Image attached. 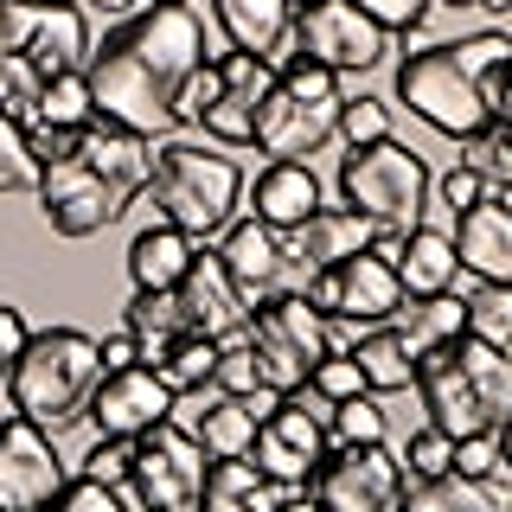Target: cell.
I'll list each match as a JSON object with an SVG mask.
<instances>
[{"label":"cell","instance_id":"1","mask_svg":"<svg viewBox=\"0 0 512 512\" xmlns=\"http://www.w3.org/2000/svg\"><path fill=\"white\" fill-rule=\"evenodd\" d=\"M205 64V20L199 7H141L90 45L84 84L96 103V122H116L128 135H160L173 128V96Z\"/></svg>","mask_w":512,"mask_h":512},{"label":"cell","instance_id":"2","mask_svg":"<svg viewBox=\"0 0 512 512\" xmlns=\"http://www.w3.org/2000/svg\"><path fill=\"white\" fill-rule=\"evenodd\" d=\"M148 180H154V141L128 135L116 122H90L64 160H45L32 199L58 237H96L148 192Z\"/></svg>","mask_w":512,"mask_h":512},{"label":"cell","instance_id":"3","mask_svg":"<svg viewBox=\"0 0 512 512\" xmlns=\"http://www.w3.org/2000/svg\"><path fill=\"white\" fill-rule=\"evenodd\" d=\"M512 64V39L506 32H468V39L429 45L397 64V103L416 122H429L448 141H468L474 128H487V77Z\"/></svg>","mask_w":512,"mask_h":512},{"label":"cell","instance_id":"4","mask_svg":"<svg viewBox=\"0 0 512 512\" xmlns=\"http://www.w3.org/2000/svg\"><path fill=\"white\" fill-rule=\"evenodd\" d=\"M96 384H103V346H96L84 327H45V333H32L26 352L13 359L7 404H13V416H26L45 436H58V429H71V423L90 416Z\"/></svg>","mask_w":512,"mask_h":512},{"label":"cell","instance_id":"5","mask_svg":"<svg viewBox=\"0 0 512 512\" xmlns=\"http://www.w3.org/2000/svg\"><path fill=\"white\" fill-rule=\"evenodd\" d=\"M148 192H154L160 224L186 231L192 244H212V237H224V224L237 218V199H244V167H237L231 154L199 148V141H160Z\"/></svg>","mask_w":512,"mask_h":512},{"label":"cell","instance_id":"6","mask_svg":"<svg viewBox=\"0 0 512 512\" xmlns=\"http://www.w3.org/2000/svg\"><path fill=\"white\" fill-rule=\"evenodd\" d=\"M244 340L256 352V365H263L269 391H295V384H308V372L327 359V352H352V346H359V327L320 314L301 288H282V295H269L263 308H250Z\"/></svg>","mask_w":512,"mask_h":512},{"label":"cell","instance_id":"7","mask_svg":"<svg viewBox=\"0 0 512 512\" xmlns=\"http://www.w3.org/2000/svg\"><path fill=\"white\" fill-rule=\"evenodd\" d=\"M429 192H436V173L404 141H372V148L340 154V205L378 231H416Z\"/></svg>","mask_w":512,"mask_h":512},{"label":"cell","instance_id":"8","mask_svg":"<svg viewBox=\"0 0 512 512\" xmlns=\"http://www.w3.org/2000/svg\"><path fill=\"white\" fill-rule=\"evenodd\" d=\"M340 109H346L340 77L308 58H288L276 71V90H269L263 116H256L250 148H263L269 160H308L340 135Z\"/></svg>","mask_w":512,"mask_h":512},{"label":"cell","instance_id":"9","mask_svg":"<svg viewBox=\"0 0 512 512\" xmlns=\"http://www.w3.org/2000/svg\"><path fill=\"white\" fill-rule=\"evenodd\" d=\"M327 448H333V404L314 391V384H295V391H282V404L256 423L250 461L276 480L282 493H301Z\"/></svg>","mask_w":512,"mask_h":512},{"label":"cell","instance_id":"10","mask_svg":"<svg viewBox=\"0 0 512 512\" xmlns=\"http://www.w3.org/2000/svg\"><path fill=\"white\" fill-rule=\"evenodd\" d=\"M301 493L320 512H391L404 493V461L391 442H333Z\"/></svg>","mask_w":512,"mask_h":512},{"label":"cell","instance_id":"11","mask_svg":"<svg viewBox=\"0 0 512 512\" xmlns=\"http://www.w3.org/2000/svg\"><path fill=\"white\" fill-rule=\"evenodd\" d=\"M205 487V448L173 423H154L135 436V468H128V500L135 512H192Z\"/></svg>","mask_w":512,"mask_h":512},{"label":"cell","instance_id":"12","mask_svg":"<svg viewBox=\"0 0 512 512\" xmlns=\"http://www.w3.org/2000/svg\"><path fill=\"white\" fill-rule=\"evenodd\" d=\"M301 295H308L320 314L352 320L359 333L397 320V308H404L397 263H391V256H378V250H359V256H346V263H333V269H314V276L301 282Z\"/></svg>","mask_w":512,"mask_h":512},{"label":"cell","instance_id":"13","mask_svg":"<svg viewBox=\"0 0 512 512\" xmlns=\"http://www.w3.org/2000/svg\"><path fill=\"white\" fill-rule=\"evenodd\" d=\"M288 39H295V58H308L333 77L372 71V64L391 52V39L359 13V0H314V7H301Z\"/></svg>","mask_w":512,"mask_h":512},{"label":"cell","instance_id":"14","mask_svg":"<svg viewBox=\"0 0 512 512\" xmlns=\"http://www.w3.org/2000/svg\"><path fill=\"white\" fill-rule=\"evenodd\" d=\"M64 480L71 468L52 448V436L26 416H7L0 423V512H45Z\"/></svg>","mask_w":512,"mask_h":512},{"label":"cell","instance_id":"15","mask_svg":"<svg viewBox=\"0 0 512 512\" xmlns=\"http://www.w3.org/2000/svg\"><path fill=\"white\" fill-rule=\"evenodd\" d=\"M410 391L423 397L429 429H442L448 442L493 436V410L480 404V391H474L468 365H461L455 340H448V346H429V352H416V384H410Z\"/></svg>","mask_w":512,"mask_h":512},{"label":"cell","instance_id":"16","mask_svg":"<svg viewBox=\"0 0 512 512\" xmlns=\"http://www.w3.org/2000/svg\"><path fill=\"white\" fill-rule=\"evenodd\" d=\"M218 263L224 276L237 282V295L250 301V308H263L269 295H282L288 282H295V263H288V237L269 231L263 218H231L218 237Z\"/></svg>","mask_w":512,"mask_h":512},{"label":"cell","instance_id":"17","mask_svg":"<svg viewBox=\"0 0 512 512\" xmlns=\"http://www.w3.org/2000/svg\"><path fill=\"white\" fill-rule=\"evenodd\" d=\"M269 90H276V64L256 52H224L218 58V103L205 109V135L224 148H250L256 141V116H263Z\"/></svg>","mask_w":512,"mask_h":512},{"label":"cell","instance_id":"18","mask_svg":"<svg viewBox=\"0 0 512 512\" xmlns=\"http://www.w3.org/2000/svg\"><path fill=\"white\" fill-rule=\"evenodd\" d=\"M167 410H173L167 378H160L154 365H128V372H103V384H96L84 423H96V436H122V442H135L141 429L167 423Z\"/></svg>","mask_w":512,"mask_h":512},{"label":"cell","instance_id":"19","mask_svg":"<svg viewBox=\"0 0 512 512\" xmlns=\"http://www.w3.org/2000/svg\"><path fill=\"white\" fill-rule=\"evenodd\" d=\"M180 314H186V333H205V340H237V333L250 327V301L237 295V282L224 276V263H218V250H205L192 256V269L180 276Z\"/></svg>","mask_w":512,"mask_h":512},{"label":"cell","instance_id":"20","mask_svg":"<svg viewBox=\"0 0 512 512\" xmlns=\"http://www.w3.org/2000/svg\"><path fill=\"white\" fill-rule=\"evenodd\" d=\"M167 423L186 429V436L205 448V461H237V455H250V442H256L250 404L244 397H218L212 384H205V391H173Z\"/></svg>","mask_w":512,"mask_h":512},{"label":"cell","instance_id":"21","mask_svg":"<svg viewBox=\"0 0 512 512\" xmlns=\"http://www.w3.org/2000/svg\"><path fill=\"white\" fill-rule=\"evenodd\" d=\"M455 256L474 282H512V205L500 192H487L480 205L455 218Z\"/></svg>","mask_w":512,"mask_h":512},{"label":"cell","instance_id":"22","mask_svg":"<svg viewBox=\"0 0 512 512\" xmlns=\"http://www.w3.org/2000/svg\"><path fill=\"white\" fill-rule=\"evenodd\" d=\"M212 20L231 39V52H256L276 71L295 58V39H288L295 32V7L288 0H212Z\"/></svg>","mask_w":512,"mask_h":512},{"label":"cell","instance_id":"23","mask_svg":"<svg viewBox=\"0 0 512 512\" xmlns=\"http://www.w3.org/2000/svg\"><path fill=\"white\" fill-rule=\"evenodd\" d=\"M372 237H378V224H365L359 212H346V205H320L301 231H288V263H295L301 282H308L314 269H333V263H346V256L372 250Z\"/></svg>","mask_w":512,"mask_h":512},{"label":"cell","instance_id":"24","mask_svg":"<svg viewBox=\"0 0 512 512\" xmlns=\"http://www.w3.org/2000/svg\"><path fill=\"white\" fill-rule=\"evenodd\" d=\"M320 212V180L308 160H269L263 173L250 180V218H263L269 231H301Z\"/></svg>","mask_w":512,"mask_h":512},{"label":"cell","instance_id":"25","mask_svg":"<svg viewBox=\"0 0 512 512\" xmlns=\"http://www.w3.org/2000/svg\"><path fill=\"white\" fill-rule=\"evenodd\" d=\"M512 480H468V474H429V480H404L391 512H512Z\"/></svg>","mask_w":512,"mask_h":512},{"label":"cell","instance_id":"26","mask_svg":"<svg viewBox=\"0 0 512 512\" xmlns=\"http://www.w3.org/2000/svg\"><path fill=\"white\" fill-rule=\"evenodd\" d=\"M26 58H32V71H39V77L84 71V64H90V13L77 7V0H45Z\"/></svg>","mask_w":512,"mask_h":512},{"label":"cell","instance_id":"27","mask_svg":"<svg viewBox=\"0 0 512 512\" xmlns=\"http://www.w3.org/2000/svg\"><path fill=\"white\" fill-rule=\"evenodd\" d=\"M276 506H282V487L250 455H237V461H205V487L192 512H276Z\"/></svg>","mask_w":512,"mask_h":512},{"label":"cell","instance_id":"28","mask_svg":"<svg viewBox=\"0 0 512 512\" xmlns=\"http://www.w3.org/2000/svg\"><path fill=\"white\" fill-rule=\"evenodd\" d=\"M461 276V256H455V237L448 231H429L416 224L397 250V282H404V301H423V295H448Z\"/></svg>","mask_w":512,"mask_h":512},{"label":"cell","instance_id":"29","mask_svg":"<svg viewBox=\"0 0 512 512\" xmlns=\"http://www.w3.org/2000/svg\"><path fill=\"white\" fill-rule=\"evenodd\" d=\"M192 256H199V244H192L186 231H173V224L154 218L148 231L128 244V276H135V288H180Z\"/></svg>","mask_w":512,"mask_h":512},{"label":"cell","instance_id":"30","mask_svg":"<svg viewBox=\"0 0 512 512\" xmlns=\"http://www.w3.org/2000/svg\"><path fill=\"white\" fill-rule=\"evenodd\" d=\"M352 359H359V378H365L372 397H391V391H410L416 384V352L391 320H384V327H365L359 346H352Z\"/></svg>","mask_w":512,"mask_h":512},{"label":"cell","instance_id":"31","mask_svg":"<svg viewBox=\"0 0 512 512\" xmlns=\"http://www.w3.org/2000/svg\"><path fill=\"white\" fill-rule=\"evenodd\" d=\"M122 327L141 340V365H160L167 340H180V333H186L180 295H173V288H135V295H128V308H122Z\"/></svg>","mask_w":512,"mask_h":512},{"label":"cell","instance_id":"32","mask_svg":"<svg viewBox=\"0 0 512 512\" xmlns=\"http://www.w3.org/2000/svg\"><path fill=\"white\" fill-rule=\"evenodd\" d=\"M461 295L448 288V295H423V301H404L397 308L391 327L410 340V352H429V346H448V340H461Z\"/></svg>","mask_w":512,"mask_h":512},{"label":"cell","instance_id":"33","mask_svg":"<svg viewBox=\"0 0 512 512\" xmlns=\"http://www.w3.org/2000/svg\"><path fill=\"white\" fill-rule=\"evenodd\" d=\"M461 333L493 352H512V282H474L468 295H461Z\"/></svg>","mask_w":512,"mask_h":512},{"label":"cell","instance_id":"34","mask_svg":"<svg viewBox=\"0 0 512 512\" xmlns=\"http://www.w3.org/2000/svg\"><path fill=\"white\" fill-rule=\"evenodd\" d=\"M218 340H205V333H180V340H167V352H160L154 372L167 378V391H205L218 372Z\"/></svg>","mask_w":512,"mask_h":512},{"label":"cell","instance_id":"35","mask_svg":"<svg viewBox=\"0 0 512 512\" xmlns=\"http://www.w3.org/2000/svg\"><path fill=\"white\" fill-rule=\"evenodd\" d=\"M90 122H96V103H90V84H84V71L45 77V90H39V109H32V128H90Z\"/></svg>","mask_w":512,"mask_h":512},{"label":"cell","instance_id":"36","mask_svg":"<svg viewBox=\"0 0 512 512\" xmlns=\"http://www.w3.org/2000/svg\"><path fill=\"white\" fill-rule=\"evenodd\" d=\"M461 167L480 173V180H487V192H506V186H512V128H506V122L474 128V135L461 141Z\"/></svg>","mask_w":512,"mask_h":512},{"label":"cell","instance_id":"37","mask_svg":"<svg viewBox=\"0 0 512 512\" xmlns=\"http://www.w3.org/2000/svg\"><path fill=\"white\" fill-rule=\"evenodd\" d=\"M39 154H32V128L20 116H0V192H32L39 186Z\"/></svg>","mask_w":512,"mask_h":512},{"label":"cell","instance_id":"38","mask_svg":"<svg viewBox=\"0 0 512 512\" xmlns=\"http://www.w3.org/2000/svg\"><path fill=\"white\" fill-rule=\"evenodd\" d=\"M333 442H391V423H384V410H378L372 391L333 404Z\"/></svg>","mask_w":512,"mask_h":512},{"label":"cell","instance_id":"39","mask_svg":"<svg viewBox=\"0 0 512 512\" xmlns=\"http://www.w3.org/2000/svg\"><path fill=\"white\" fill-rule=\"evenodd\" d=\"M340 141H346V148L391 141V109H384V96H346V109H340Z\"/></svg>","mask_w":512,"mask_h":512},{"label":"cell","instance_id":"40","mask_svg":"<svg viewBox=\"0 0 512 512\" xmlns=\"http://www.w3.org/2000/svg\"><path fill=\"white\" fill-rule=\"evenodd\" d=\"M39 90H45V77L32 71V58H0V116H20L32 128Z\"/></svg>","mask_w":512,"mask_h":512},{"label":"cell","instance_id":"41","mask_svg":"<svg viewBox=\"0 0 512 512\" xmlns=\"http://www.w3.org/2000/svg\"><path fill=\"white\" fill-rule=\"evenodd\" d=\"M45 512H135V500H128L122 487H103V480L71 474V480L52 493V506H45Z\"/></svg>","mask_w":512,"mask_h":512},{"label":"cell","instance_id":"42","mask_svg":"<svg viewBox=\"0 0 512 512\" xmlns=\"http://www.w3.org/2000/svg\"><path fill=\"white\" fill-rule=\"evenodd\" d=\"M256 384H263V365H256V352H250V340L237 333V340H224V352H218V372H212V391L218 397H250Z\"/></svg>","mask_w":512,"mask_h":512},{"label":"cell","instance_id":"43","mask_svg":"<svg viewBox=\"0 0 512 512\" xmlns=\"http://www.w3.org/2000/svg\"><path fill=\"white\" fill-rule=\"evenodd\" d=\"M212 103H218V58H205L199 71L180 84V96H173V128H199Z\"/></svg>","mask_w":512,"mask_h":512},{"label":"cell","instance_id":"44","mask_svg":"<svg viewBox=\"0 0 512 512\" xmlns=\"http://www.w3.org/2000/svg\"><path fill=\"white\" fill-rule=\"evenodd\" d=\"M429 7H436V0H359V13L384 32V39H410V32H423Z\"/></svg>","mask_w":512,"mask_h":512},{"label":"cell","instance_id":"45","mask_svg":"<svg viewBox=\"0 0 512 512\" xmlns=\"http://www.w3.org/2000/svg\"><path fill=\"white\" fill-rule=\"evenodd\" d=\"M128 468H135V442H122V436H96V448L84 455V468H77V474L128 493Z\"/></svg>","mask_w":512,"mask_h":512},{"label":"cell","instance_id":"46","mask_svg":"<svg viewBox=\"0 0 512 512\" xmlns=\"http://www.w3.org/2000/svg\"><path fill=\"white\" fill-rule=\"evenodd\" d=\"M448 455H455V442L442 429H416L397 461H404V480H429V474H448Z\"/></svg>","mask_w":512,"mask_h":512},{"label":"cell","instance_id":"47","mask_svg":"<svg viewBox=\"0 0 512 512\" xmlns=\"http://www.w3.org/2000/svg\"><path fill=\"white\" fill-rule=\"evenodd\" d=\"M308 384H314L320 397H327V404H346V397H359V391H365L359 359H352V352H327V359H320L314 372H308Z\"/></svg>","mask_w":512,"mask_h":512},{"label":"cell","instance_id":"48","mask_svg":"<svg viewBox=\"0 0 512 512\" xmlns=\"http://www.w3.org/2000/svg\"><path fill=\"white\" fill-rule=\"evenodd\" d=\"M45 0H0V58H26Z\"/></svg>","mask_w":512,"mask_h":512},{"label":"cell","instance_id":"49","mask_svg":"<svg viewBox=\"0 0 512 512\" xmlns=\"http://www.w3.org/2000/svg\"><path fill=\"white\" fill-rule=\"evenodd\" d=\"M448 474L493 480V474H500V448H493V436H468V442H455V455H448Z\"/></svg>","mask_w":512,"mask_h":512},{"label":"cell","instance_id":"50","mask_svg":"<svg viewBox=\"0 0 512 512\" xmlns=\"http://www.w3.org/2000/svg\"><path fill=\"white\" fill-rule=\"evenodd\" d=\"M436 192H442V205H448V212H468V205H480V199H487V180H480V173H468V167H448L442 173V180H436Z\"/></svg>","mask_w":512,"mask_h":512},{"label":"cell","instance_id":"51","mask_svg":"<svg viewBox=\"0 0 512 512\" xmlns=\"http://www.w3.org/2000/svg\"><path fill=\"white\" fill-rule=\"evenodd\" d=\"M26 340H32L26 314H20V308H7V301H0V384L13 378V359H20V352H26Z\"/></svg>","mask_w":512,"mask_h":512},{"label":"cell","instance_id":"52","mask_svg":"<svg viewBox=\"0 0 512 512\" xmlns=\"http://www.w3.org/2000/svg\"><path fill=\"white\" fill-rule=\"evenodd\" d=\"M96 346H103V372H128V365H141V340H135V333H109V340H96Z\"/></svg>","mask_w":512,"mask_h":512},{"label":"cell","instance_id":"53","mask_svg":"<svg viewBox=\"0 0 512 512\" xmlns=\"http://www.w3.org/2000/svg\"><path fill=\"white\" fill-rule=\"evenodd\" d=\"M493 448H500V474L512 480V410L500 416V429H493Z\"/></svg>","mask_w":512,"mask_h":512},{"label":"cell","instance_id":"54","mask_svg":"<svg viewBox=\"0 0 512 512\" xmlns=\"http://www.w3.org/2000/svg\"><path fill=\"white\" fill-rule=\"evenodd\" d=\"M84 13H135V0H77Z\"/></svg>","mask_w":512,"mask_h":512},{"label":"cell","instance_id":"55","mask_svg":"<svg viewBox=\"0 0 512 512\" xmlns=\"http://www.w3.org/2000/svg\"><path fill=\"white\" fill-rule=\"evenodd\" d=\"M276 512H320V506L308 500V493H282V506H276Z\"/></svg>","mask_w":512,"mask_h":512},{"label":"cell","instance_id":"56","mask_svg":"<svg viewBox=\"0 0 512 512\" xmlns=\"http://www.w3.org/2000/svg\"><path fill=\"white\" fill-rule=\"evenodd\" d=\"M480 13H493V20H500V13H512V0H480Z\"/></svg>","mask_w":512,"mask_h":512},{"label":"cell","instance_id":"57","mask_svg":"<svg viewBox=\"0 0 512 512\" xmlns=\"http://www.w3.org/2000/svg\"><path fill=\"white\" fill-rule=\"evenodd\" d=\"M442 7H480V0H442Z\"/></svg>","mask_w":512,"mask_h":512},{"label":"cell","instance_id":"58","mask_svg":"<svg viewBox=\"0 0 512 512\" xmlns=\"http://www.w3.org/2000/svg\"><path fill=\"white\" fill-rule=\"evenodd\" d=\"M148 7H186V0H148Z\"/></svg>","mask_w":512,"mask_h":512},{"label":"cell","instance_id":"59","mask_svg":"<svg viewBox=\"0 0 512 512\" xmlns=\"http://www.w3.org/2000/svg\"><path fill=\"white\" fill-rule=\"evenodd\" d=\"M288 7H295V13H301V7H314V0H288Z\"/></svg>","mask_w":512,"mask_h":512}]
</instances>
